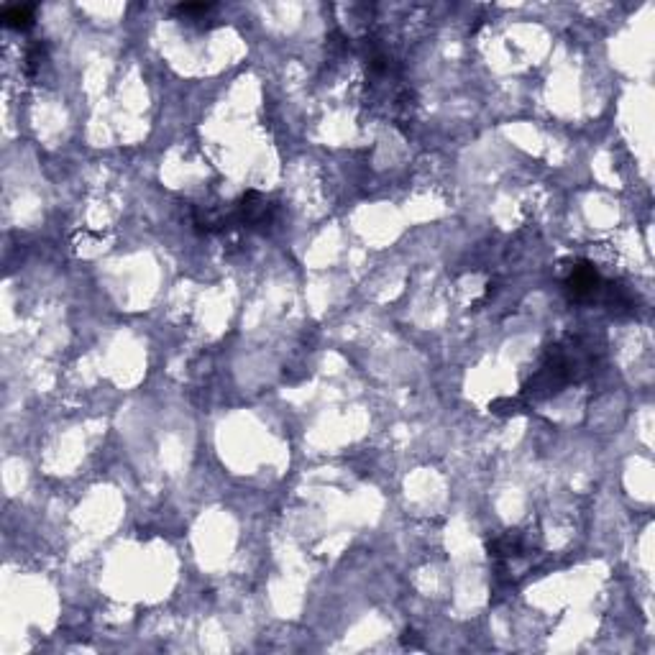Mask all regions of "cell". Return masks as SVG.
<instances>
[{
	"mask_svg": "<svg viewBox=\"0 0 655 655\" xmlns=\"http://www.w3.org/2000/svg\"><path fill=\"white\" fill-rule=\"evenodd\" d=\"M594 346H581V338H571L569 343H556L548 348L543 364L535 371L533 379L525 384V395L551 397L558 395L571 382H579L592 371Z\"/></svg>",
	"mask_w": 655,
	"mask_h": 655,
	"instance_id": "6da1fadb",
	"label": "cell"
},
{
	"mask_svg": "<svg viewBox=\"0 0 655 655\" xmlns=\"http://www.w3.org/2000/svg\"><path fill=\"white\" fill-rule=\"evenodd\" d=\"M231 213L236 226H244L249 231H267L274 223V218H277V205L264 198V195H259V192L251 190L233 205Z\"/></svg>",
	"mask_w": 655,
	"mask_h": 655,
	"instance_id": "7a4b0ae2",
	"label": "cell"
},
{
	"mask_svg": "<svg viewBox=\"0 0 655 655\" xmlns=\"http://www.w3.org/2000/svg\"><path fill=\"white\" fill-rule=\"evenodd\" d=\"M566 290H569V295L574 297V300L592 302V300H597V297L604 295V290H607V282L599 277V272L594 269V264H589V261H579V264L571 269L569 277H566Z\"/></svg>",
	"mask_w": 655,
	"mask_h": 655,
	"instance_id": "3957f363",
	"label": "cell"
},
{
	"mask_svg": "<svg viewBox=\"0 0 655 655\" xmlns=\"http://www.w3.org/2000/svg\"><path fill=\"white\" fill-rule=\"evenodd\" d=\"M3 24L8 29H29L31 21H34V8L31 6H11L3 11Z\"/></svg>",
	"mask_w": 655,
	"mask_h": 655,
	"instance_id": "277c9868",
	"label": "cell"
}]
</instances>
